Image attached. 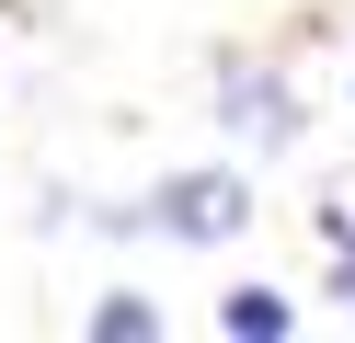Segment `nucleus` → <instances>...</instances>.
<instances>
[{"label":"nucleus","instance_id":"nucleus-1","mask_svg":"<svg viewBox=\"0 0 355 343\" xmlns=\"http://www.w3.org/2000/svg\"><path fill=\"white\" fill-rule=\"evenodd\" d=\"M138 229H161V240H241V229H252V183L241 172H172L161 195L138 206Z\"/></svg>","mask_w":355,"mask_h":343},{"label":"nucleus","instance_id":"nucleus-2","mask_svg":"<svg viewBox=\"0 0 355 343\" xmlns=\"http://www.w3.org/2000/svg\"><path fill=\"white\" fill-rule=\"evenodd\" d=\"M218 126H230L241 149H263V160H275V149H298V91H286L275 69L230 58V69H218Z\"/></svg>","mask_w":355,"mask_h":343},{"label":"nucleus","instance_id":"nucleus-3","mask_svg":"<svg viewBox=\"0 0 355 343\" xmlns=\"http://www.w3.org/2000/svg\"><path fill=\"white\" fill-rule=\"evenodd\" d=\"M218 332H230V343H275V332H298V309H286L275 286H230V297H218Z\"/></svg>","mask_w":355,"mask_h":343},{"label":"nucleus","instance_id":"nucleus-4","mask_svg":"<svg viewBox=\"0 0 355 343\" xmlns=\"http://www.w3.org/2000/svg\"><path fill=\"white\" fill-rule=\"evenodd\" d=\"M92 332H103V343H149V332H161V309H149L138 286H115V297L92 309Z\"/></svg>","mask_w":355,"mask_h":343},{"label":"nucleus","instance_id":"nucleus-5","mask_svg":"<svg viewBox=\"0 0 355 343\" xmlns=\"http://www.w3.org/2000/svg\"><path fill=\"white\" fill-rule=\"evenodd\" d=\"M332 297H344V309H355V252H332Z\"/></svg>","mask_w":355,"mask_h":343}]
</instances>
